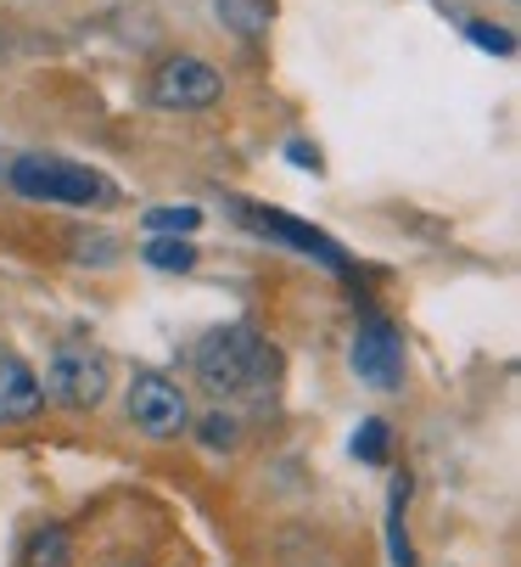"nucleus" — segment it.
Instances as JSON below:
<instances>
[{
    "label": "nucleus",
    "mask_w": 521,
    "mask_h": 567,
    "mask_svg": "<svg viewBox=\"0 0 521 567\" xmlns=\"http://www.w3.org/2000/svg\"><path fill=\"white\" fill-rule=\"evenodd\" d=\"M191 365H197V382L208 393H225V399L230 393H258V388H270V377H275V354H270L264 332L247 327V320L208 332L197 343Z\"/></svg>",
    "instance_id": "nucleus-1"
},
{
    "label": "nucleus",
    "mask_w": 521,
    "mask_h": 567,
    "mask_svg": "<svg viewBox=\"0 0 521 567\" xmlns=\"http://www.w3.org/2000/svg\"><path fill=\"white\" fill-rule=\"evenodd\" d=\"M12 192L29 197V203H67V208H91V203H107L113 186L84 169V164H67V157H18L7 169Z\"/></svg>",
    "instance_id": "nucleus-2"
},
{
    "label": "nucleus",
    "mask_w": 521,
    "mask_h": 567,
    "mask_svg": "<svg viewBox=\"0 0 521 567\" xmlns=\"http://www.w3.org/2000/svg\"><path fill=\"white\" fill-rule=\"evenodd\" d=\"M45 399L62 404V411H96V404L113 393V365L102 349H79V343H62L45 365Z\"/></svg>",
    "instance_id": "nucleus-3"
},
{
    "label": "nucleus",
    "mask_w": 521,
    "mask_h": 567,
    "mask_svg": "<svg viewBox=\"0 0 521 567\" xmlns=\"http://www.w3.org/2000/svg\"><path fill=\"white\" fill-rule=\"evenodd\" d=\"M225 96V73L202 56H168L152 68V85H146V102L163 107V113H202Z\"/></svg>",
    "instance_id": "nucleus-4"
},
{
    "label": "nucleus",
    "mask_w": 521,
    "mask_h": 567,
    "mask_svg": "<svg viewBox=\"0 0 521 567\" xmlns=\"http://www.w3.org/2000/svg\"><path fill=\"white\" fill-rule=\"evenodd\" d=\"M129 422L152 444H174L191 427V399H186L180 382L163 377V371H135V382H129Z\"/></svg>",
    "instance_id": "nucleus-5"
},
{
    "label": "nucleus",
    "mask_w": 521,
    "mask_h": 567,
    "mask_svg": "<svg viewBox=\"0 0 521 567\" xmlns=\"http://www.w3.org/2000/svg\"><path fill=\"white\" fill-rule=\"evenodd\" d=\"M354 377L376 393H393L404 382V338L387 315H365L354 332Z\"/></svg>",
    "instance_id": "nucleus-6"
},
{
    "label": "nucleus",
    "mask_w": 521,
    "mask_h": 567,
    "mask_svg": "<svg viewBox=\"0 0 521 567\" xmlns=\"http://www.w3.org/2000/svg\"><path fill=\"white\" fill-rule=\"evenodd\" d=\"M241 225L258 230V236H270V241H286V248L309 254L314 265H325V270H336V276H347L342 241H331L325 230H314V225H303V219H292V214H281V208H241Z\"/></svg>",
    "instance_id": "nucleus-7"
},
{
    "label": "nucleus",
    "mask_w": 521,
    "mask_h": 567,
    "mask_svg": "<svg viewBox=\"0 0 521 567\" xmlns=\"http://www.w3.org/2000/svg\"><path fill=\"white\" fill-rule=\"evenodd\" d=\"M40 411H45V388H40V377H34L18 354H0V427L34 422Z\"/></svg>",
    "instance_id": "nucleus-8"
},
{
    "label": "nucleus",
    "mask_w": 521,
    "mask_h": 567,
    "mask_svg": "<svg viewBox=\"0 0 521 567\" xmlns=\"http://www.w3.org/2000/svg\"><path fill=\"white\" fill-rule=\"evenodd\" d=\"M23 567H73V539H67V528H56V523L34 528L29 545H23Z\"/></svg>",
    "instance_id": "nucleus-9"
},
{
    "label": "nucleus",
    "mask_w": 521,
    "mask_h": 567,
    "mask_svg": "<svg viewBox=\"0 0 521 567\" xmlns=\"http://www.w3.org/2000/svg\"><path fill=\"white\" fill-rule=\"evenodd\" d=\"M140 259H146L152 270H168V276H186V270H197V248H191L186 236H152Z\"/></svg>",
    "instance_id": "nucleus-10"
},
{
    "label": "nucleus",
    "mask_w": 521,
    "mask_h": 567,
    "mask_svg": "<svg viewBox=\"0 0 521 567\" xmlns=\"http://www.w3.org/2000/svg\"><path fill=\"white\" fill-rule=\"evenodd\" d=\"M404 501H409V472L393 477V506H387V550H393V567H415V550L404 539Z\"/></svg>",
    "instance_id": "nucleus-11"
},
{
    "label": "nucleus",
    "mask_w": 521,
    "mask_h": 567,
    "mask_svg": "<svg viewBox=\"0 0 521 567\" xmlns=\"http://www.w3.org/2000/svg\"><path fill=\"white\" fill-rule=\"evenodd\" d=\"M197 225H202V208H191V203L186 208H152L146 214V230L152 236H191Z\"/></svg>",
    "instance_id": "nucleus-12"
},
{
    "label": "nucleus",
    "mask_w": 521,
    "mask_h": 567,
    "mask_svg": "<svg viewBox=\"0 0 521 567\" xmlns=\"http://www.w3.org/2000/svg\"><path fill=\"white\" fill-rule=\"evenodd\" d=\"M387 439H393V427H387L382 416H371V422H360V433H354V455H360L365 466H387Z\"/></svg>",
    "instance_id": "nucleus-13"
},
{
    "label": "nucleus",
    "mask_w": 521,
    "mask_h": 567,
    "mask_svg": "<svg viewBox=\"0 0 521 567\" xmlns=\"http://www.w3.org/2000/svg\"><path fill=\"white\" fill-rule=\"evenodd\" d=\"M197 439H202L208 450H236V422L213 411V416H202V422H197Z\"/></svg>",
    "instance_id": "nucleus-14"
},
{
    "label": "nucleus",
    "mask_w": 521,
    "mask_h": 567,
    "mask_svg": "<svg viewBox=\"0 0 521 567\" xmlns=\"http://www.w3.org/2000/svg\"><path fill=\"white\" fill-rule=\"evenodd\" d=\"M466 34H471V40H477L482 51H493V56H510V51H515V40H510V29H493V23H471Z\"/></svg>",
    "instance_id": "nucleus-15"
},
{
    "label": "nucleus",
    "mask_w": 521,
    "mask_h": 567,
    "mask_svg": "<svg viewBox=\"0 0 521 567\" xmlns=\"http://www.w3.org/2000/svg\"><path fill=\"white\" fill-rule=\"evenodd\" d=\"M286 157H292V164H303V169H314V175H320V152H314L309 141H292V146H286Z\"/></svg>",
    "instance_id": "nucleus-16"
}]
</instances>
